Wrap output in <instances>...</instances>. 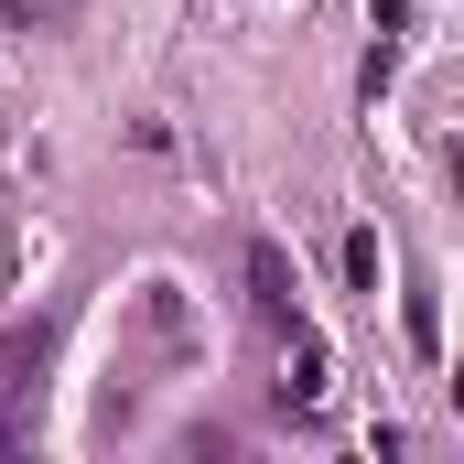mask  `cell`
I'll use <instances>...</instances> for the list:
<instances>
[{
    "mask_svg": "<svg viewBox=\"0 0 464 464\" xmlns=\"http://www.w3.org/2000/svg\"><path fill=\"white\" fill-rule=\"evenodd\" d=\"M400 324H411V346H421V356H443V303H432V292H411Z\"/></svg>",
    "mask_w": 464,
    "mask_h": 464,
    "instance_id": "5",
    "label": "cell"
},
{
    "mask_svg": "<svg viewBox=\"0 0 464 464\" xmlns=\"http://www.w3.org/2000/svg\"><path fill=\"white\" fill-rule=\"evenodd\" d=\"M378 270H389V248H378V227H346V281H356V292H378Z\"/></svg>",
    "mask_w": 464,
    "mask_h": 464,
    "instance_id": "4",
    "label": "cell"
},
{
    "mask_svg": "<svg viewBox=\"0 0 464 464\" xmlns=\"http://www.w3.org/2000/svg\"><path fill=\"white\" fill-rule=\"evenodd\" d=\"M281 400H292V411H314V400H324V335H314V324H292V356H281Z\"/></svg>",
    "mask_w": 464,
    "mask_h": 464,
    "instance_id": "2",
    "label": "cell"
},
{
    "mask_svg": "<svg viewBox=\"0 0 464 464\" xmlns=\"http://www.w3.org/2000/svg\"><path fill=\"white\" fill-rule=\"evenodd\" d=\"M44 346H54L44 324H22V335H0V389H22V367H44Z\"/></svg>",
    "mask_w": 464,
    "mask_h": 464,
    "instance_id": "3",
    "label": "cell"
},
{
    "mask_svg": "<svg viewBox=\"0 0 464 464\" xmlns=\"http://www.w3.org/2000/svg\"><path fill=\"white\" fill-rule=\"evenodd\" d=\"M248 292H259L270 314H292V292H303V270H292V248H281V237H248Z\"/></svg>",
    "mask_w": 464,
    "mask_h": 464,
    "instance_id": "1",
    "label": "cell"
}]
</instances>
